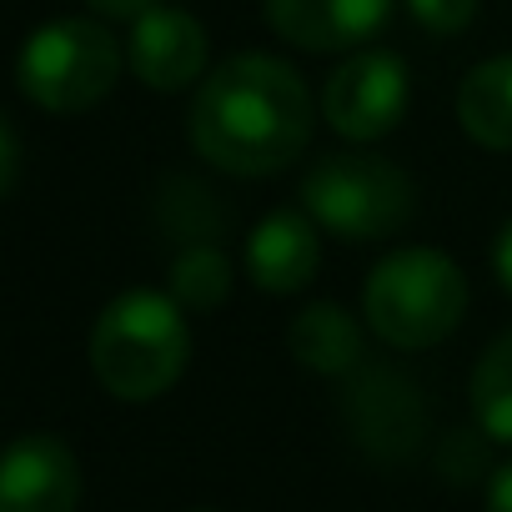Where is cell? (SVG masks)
<instances>
[{"mask_svg":"<svg viewBox=\"0 0 512 512\" xmlns=\"http://www.w3.org/2000/svg\"><path fill=\"white\" fill-rule=\"evenodd\" d=\"M397 0H262L267 26L312 56H332V51H357L362 41H372Z\"/></svg>","mask_w":512,"mask_h":512,"instance_id":"30bf717a","label":"cell"},{"mask_svg":"<svg viewBox=\"0 0 512 512\" xmlns=\"http://www.w3.org/2000/svg\"><path fill=\"white\" fill-rule=\"evenodd\" d=\"M166 292L186 312H216L231 297V262H226V251L216 241H186L181 256L171 262Z\"/></svg>","mask_w":512,"mask_h":512,"instance_id":"5bb4252c","label":"cell"},{"mask_svg":"<svg viewBox=\"0 0 512 512\" xmlns=\"http://www.w3.org/2000/svg\"><path fill=\"white\" fill-rule=\"evenodd\" d=\"M312 121L317 106L297 66L267 51H241L201 76L186 111V141L206 166L256 181L287 171L307 151Z\"/></svg>","mask_w":512,"mask_h":512,"instance_id":"6da1fadb","label":"cell"},{"mask_svg":"<svg viewBox=\"0 0 512 512\" xmlns=\"http://www.w3.org/2000/svg\"><path fill=\"white\" fill-rule=\"evenodd\" d=\"M16 176H21V136H16V126L6 116H0V201L11 196Z\"/></svg>","mask_w":512,"mask_h":512,"instance_id":"e0dca14e","label":"cell"},{"mask_svg":"<svg viewBox=\"0 0 512 512\" xmlns=\"http://www.w3.org/2000/svg\"><path fill=\"white\" fill-rule=\"evenodd\" d=\"M191 362L186 307L171 292H121L91 327V372L116 402L166 397Z\"/></svg>","mask_w":512,"mask_h":512,"instance_id":"7a4b0ae2","label":"cell"},{"mask_svg":"<svg viewBox=\"0 0 512 512\" xmlns=\"http://www.w3.org/2000/svg\"><path fill=\"white\" fill-rule=\"evenodd\" d=\"M121 41L86 16H61L46 21L41 31L26 36L16 76L26 101H36L51 116H81L91 106H101L116 81H121Z\"/></svg>","mask_w":512,"mask_h":512,"instance_id":"5b68a950","label":"cell"},{"mask_svg":"<svg viewBox=\"0 0 512 512\" xmlns=\"http://www.w3.org/2000/svg\"><path fill=\"white\" fill-rule=\"evenodd\" d=\"M362 317L397 352L437 347L467 317V277L437 246H397L367 272Z\"/></svg>","mask_w":512,"mask_h":512,"instance_id":"3957f363","label":"cell"},{"mask_svg":"<svg viewBox=\"0 0 512 512\" xmlns=\"http://www.w3.org/2000/svg\"><path fill=\"white\" fill-rule=\"evenodd\" d=\"M472 417L492 442H512V332H502L472 367Z\"/></svg>","mask_w":512,"mask_h":512,"instance_id":"9a60e30c","label":"cell"},{"mask_svg":"<svg viewBox=\"0 0 512 512\" xmlns=\"http://www.w3.org/2000/svg\"><path fill=\"white\" fill-rule=\"evenodd\" d=\"M492 272H497L502 292L512 297V216H507V221H502V231H497V246H492Z\"/></svg>","mask_w":512,"mask_h":512,"instance_id":"ac0fdd59","label":"cell"},{"mask_svg":"<svg viewBox=\"0 0 512 512\" xmlns=\"http://www.w3.org/2000/svg\"><path fill=\"white\" fill-rule=\"evenodd\" d=\"M91 11H101V16H111V21H136L141 11H151V6H161V0H86Z\"/></svg>","mask_w":512,"mask_h":512,"instance_id":"d6986e66","label":"cell"},{"mask_svg":"<svg viewBox=\"0 0 512 512\" xmlns=\"http://www.w3.org/2000/svg\"><path fill=\"white\" fill-rule=\"evenodd\" d=\"M347 422L357 442L377 457H402L422 437V397L417 382L397 367L362 362L347 372Z\"/></svg>","mask_w":512,"mask_h":512,"instance_id":"52a82bcc","label":"cell"},{"mask_svg":"<svg viewBox=\"0 0 512 512\" xmlns=\"http://www.w3.org/2000/svg\"><path fill=\"white\" fill-rule=\"evenodd\" d=\"M302 211L337 241H387L417 216V181L372 151H322L302 176Z\"/></svg>","mask_w":512,"mask_h":512,"instance_id":"277c9868","label":"cell"},{"mask_svg":"<svg viewBox=\"0 0 512 512\" xmlns=\"http://www.w3.org/2000/svg\"><path fill=\"white\" fill-rule=\"evenodd\" d=\"M487 512H512V462L492 472V482H487Z\"/></svg>","mask_w":512,"mask_h":512,"instance_id":"ffe728a7","label":"cell"},{"mask_svg":"<svg viewBox=\"0 0 512 512\" xmlns=\"http://www.w3.org/2000/svg\"><path fill=\"white\" fill-rule=\"evenodd\" d=\"M287 352L317 377H347L367 362V342L357 317L342 302H312L287 327Z\"/></svg>","mask_w":512,"mask_h":512,"instance_id":"7c38bea8","label":"cell"},{"mask_svg":"<svg viewBox=\"0 0 512 512\" xmlns=\"http://www.w3.org/2000/svg\"><path fill=\"white\" fill-rule=\"evenodd\" d=\"M407 11L432 36H462L477 16V0H407Z\"/></svg>","mask_w":512,"mask_h":512,"instance_id":"2e32d148","label":"cell"},{"mask_svg":"<svg viewBox=\"0 0 512 512\" xmlns=\"http://www.w3.org/2000/svg\"><path fill=\"white\" fill-rule=\"evenodd\" d=\"M457 121L482 151H512V51L472 66L457 86Z\"/></svg>","mask_w":512,"mask_h":512,"instance_id":"4fadbf2b","label":"cell"},{"mask_svg":"<svg viewBox=\"0 0 512 512\" xmlns=\"http://www.w3.org/2000/svg\"><path fill=\"white\" fill-rule=\"evenodd\" d=\"M81 462L51 432H26L0 447V512H76Z\"/></svg>","mask_w":512,"mask_h":512,"instance_id":"ba28073f","label":"cell"},{"mask_svg":"<svg viewBox=\"0 0 512 512\" xmlns=\"http://www.w3.org/2000/svg\"><path fill=\"white\" fill-rule=\"evenodd\" d=\"M322 226L307 211H267L246 236V277L267 297L302 292L322 267Z\"/></svg>","mask_w":512,"mask_h":512,"instance_id":"8fae6325","label":"cell"},{"mask_svg":"<svg viewBox=\"0 0 512 512\" xmlns=\"http://www.w3.org/2000/svg\"><path fill=\"white\" fill-rule=\"evenodd\" d=\"M412 101V76L397 51H357L322 86V116L347 141H382L402 126Z\"/></svg>","mask_w":512,"mask_h":512,"instance_id":"8992f818","label":"cell"},{"mask_svg":"<svg viewBox=\"0 0 512 512\" xmlns=\"http://www.w3.org/2000/svg\"><path fill=\"white\" fill-rule=\"evenodd\" d=\"M126 61L151 91H186L206 76V26L181 6H151L131 21Z\"/></svg>","mask_w":512,"mask_h":512,"instance_id":"9c48e42d","label":"cell"}]
</instances>
